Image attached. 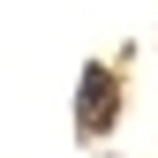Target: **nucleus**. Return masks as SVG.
<instances>
[{"instance_id": "f257e3e1", "label": "nucleus", "mask_w": 158, "mask_h": 158, "mask_svg": "<svg viewBox=\"0 0 158 158\" xmlns=\"http://www.w3.org/2000/svg\"><path fill=\"white\" fill-rule=\"evenodd\" d=\"M113 121H121V75L98 60V68H83V90H75V128H83V135H106Z\"/></svg>"}]
</instances>
